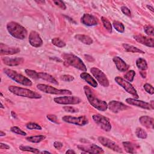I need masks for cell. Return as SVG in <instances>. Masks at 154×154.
I'll return each instance as SVG.
<instances>
[{"label":"cell","mask_w":154,"mask_h":154,"mask_svg":"<svg viewBox=\"0 0 154 154\" xmlns=\"http://www.w3.org/2000/svg\"><path fill=\"white\" fill-rule=\"evenodd\" d=\"M84 91L88 102L93 107L101 111H105L108 109L107 103L104 100L98 99L90 87L84 85Z\"/></svg>","instance_id":"1"},{"label":"cell","mask_w":154,"mask_h":154,"mask_svg":"<svg viewBox=\"0 0 154 154\" xmlns=\"http://www.w3.org/2000/svg\"><path fill=\"white\" fill-rule=\"evenodd\" d=\"M7 29L12 37L19 40H23L27 36L28 32L26 28L14 21H11L7 24Z\"/></svg>","instance_id":"2"},{"label":"cell","mask_w":154,"mask_h":154,"mask_svg":"<svg viewBox=\"0 0 154 154\" xmlns=\"http://www.w3.org/2000/svg\"><path fill=\"white\" fill-rule=\"evenodd\" d=\"M8 90L11 93L18 96L25 97L30 99H40L42 97L40 94L35 91L17 86L10 85L8 87Z\"/></svg>","instance_id":"3"},{"label":"cell","mask_w":154,"mask_h":154,"mask_svg":"<svg viewBox=\"0 0 154 154\" xmlns=\"http://www.w3.org/2000/svg\"><path fill=\"white\" fill-rule=\"evenodd\" d=\"M64 63L83 72H87V67L82 60L78 57L70 53H65L62 55Z\"/></svg>","instance_id":"4"},{"label":"cell","mask_w":154,"mask_h":154,"mask_svg":"<svg viewBox=\"0 0 154 154\" xmlns=\"http://www.w3.org/2000/svg\"><path fill=\"white\" fill-rule=\"evenodd\" d=\"M4 73L8 76L10 79L15 81L16 82L21 84L24 86H31L32 85V81L28 78L24 76L23 75L18 73L16 71L10 69H4L3 70Z\"/></svg>","instance_id":"5"},{"label":"cell","mask_w":154,"mask_h":154,"mask_svg":"<svg viewBox=\"0 0 154 154\" xmlns=\"http://www.w3.org/2000/svg\"><path fill=\"white\" fill-rule=\"evenodd\" d=\"M37 88L40 91H43L45 93L52 94H66L70 95L72 94V91L66 89H58L51 85H48L43 84H38L37 85Z\"/></svg>","instance_id":"6"},{"label":"cell","mask_w":154,"mask_h":154,"mask_svg":"<svg viewBox=\"0 0 154 154\" xmlns=\"http://www.w3.org/2000/svg\"><path fill=\"white\" fill-rule=\"evenodd\" d=\"M92 118L94 122L103 131L109 132L111 130V124L107 117L100 114H94L92 116Z\"/></svg>","instance_id":"7"},{"label":"cell","mask_w":154,"mask_h":154,"mask_svg":"<svg viewBox=\"0 0 154 154\" xmlns=\"http://www.w3.org/2000/svg\"><path fill=\"white\" fill-rule=\"evenodd\" d=\"M114 80L117 84H118L123 88H124L126 90V91H127L128 93L134 96L135 99H138L139 97L136 89L133 87V85L129 82L127 81L126 80L124 79L123 78L120 76H116Z\"/></svg>","instance_id":"8"},{"label":"cell","mask_w":154,"mask_h":154,"mask_svg":"<svg viewBox=\"0 0 154 154\" xmlns=\"http://www.w3.org/2000/svg\"><path fill=\"white\" fill-rule=\"evenodd\" d=\"M90 72L102 86L104 87H107L109 86V80L106 75L101 70L97 67H93L90 69Z\"/></svg>","instance_id":"9"},{"label":"cell","mask_w":154,"mask_h":154,"mask_svg":"<svg viewBox=\"0 0 154 154\" xmlns=\"http://www.w3.org/2000/svg\"><path fill=\"white\" fill-rule=\"evenodd\" d=\"M54 101L61 105H75L81 103V99L75 96H64L55 97Z\"/></svg>","instance_id":"10"},{"label":"cell","mask_w":154,"mask_h":154,"mask_svg":"<svg viewBox=\"0 0 154 154\" xmlns=\"http://www.w3.org/2000/svg\"><path fill=\"white\" fill-rule=\"evenodd\" d=\"M62 120L64 122L80 126H85L88 123V120L85 116H81L77 117L71 116H64L62 117Z\"/></svg>","instance_id":"11"},{"label":"cell","mask_w":154,"mask_h":154,"mask_svg":"<svg viewBox=\"0 0 154 154\" xmlns=\"http://www.w3.org/2000/svg\"><path fill=\"white\" fill-rule=\"evenodd\" d=\"M97 140H98L99 142L101 144H102L103 146L109 148V149H111L113 151H115L116 152L123 153L122 149L115 142L111 140L108 138L100 136L97 138Z\"/></svg>","instance_id":"12"},{"label":"cell","mask_w":154,"mask_h":154,"mask_svg":"<svg viewBox=\"0 0 154 154\" xmlns=\"http://www.w3.org/2000/svg\"><path fill=\"white\" fill-rule=\"evenodd\" d=\"M108 108L114 113H118L128 109L129 106L119 101L111 100L108 104Z\"/></svg>","instance_id":"13"},{"label":"cell","mask_w":154,"mask_h":154,"mask_svg":"<svg viewBox=\"0 0 154 154\" xmlns=\"http://www.w3.org/2000/svg\"><path fill=\"white\" fill-rule=\"evenodd\" d=\"M28 41L31 46L35 48L40 47L43 45V40L39 34L35 31H31L29 34Z\"/></svg>","instance_id":"14"},{"label":"cell","mask_w":154,"mask_h":154,"mask_svg":"<svg viewBox=\"0 0 154 154\" xmlns=\"http://www.w3.org/2000/svg\"><path fill=\"white\" fill-rule=\"evenodd\" d=\"M77 147L83 151L82 153H104L103 150L99 146H97L95 144H91L88 147L84 146L82 145H78Z\"/></svg>","instance_id":"15"},{"label":"cell","mask_w":154,"mask_h":154,"mask_svg":"<svg viewBox=\"0 0 154 154\" xmlns=\"http://www.w3.org/2000/svg\"><path fill=\"white\" fill-rule=\"evenodd\" d=\"M81 22L85 26H92L98 24V20L96 16L88 13H85L81 18Z\"/></svg>","instance_id":"16"},{"label":"cell","mask_w":154,"mask_h":154,"mask_svg":"<svg viewBox=\"0 0 154 154\" xmlns=\"http://www.w3.org/2000/svg\"><path fill=\"white\" fill-rule=\"evenodd\" d=\"M126 102L131 105L136 106L143 109H152L149 103L146 102L138 100L137 99H133V98H127L126 99Z\"/></svg>","instance_id":"17"},{"label":"cell","mask_w":154,"mask_h":154,"mask_svg":"<svg viewBox=\"0 0 154 154\" xmlns=\"http://www.w3.org/2000/svg\"><path fill=\"white\" fill-rule=\"evenodd\" d=\"M133 37L137 42L142 45L150 48L154 47V40L152 37L144 36L141 34L134 35Z\"/></svg>","instance_id":"18"},{"label":"cell","mask_w":154,"mask_h":154,"mask_svg":"<svg viewBox=\"0 0 154 154\" xmlns=\"http://www.w3.org/2000/svg\"><path fill=\"white\" fill-rule=\"evenodd\" d=\"M2 61L4 64L8 66H15L21 64L24 61L22 57H4L2 58Z\"/></svg>","instance_id":"19"},{"label":"cell","mask_w":154,"mask_h":154,"mask_svg":"<svg viewBox=\"0 0 154 154\" xmlns=\"http://www.w3.org/2000/svg\"><path fill=\"white\" fill-rule=\"evenodd\" d=\"M20 49L17 47H11L5 45L2 43L0 44L1 55H13L20 52Z\"/></svg>","instance_id":"20"},{"label":"cell","mask_w":154,"mask_h":154,"mask_svg":"<svg viewBox=\"0 0 154 154\" xmlns=\"http://www.w3.org/2000/svg\"><path fill=\"white\" fill-rule=\"evenodd\" d=\"M112 61H114V64H116V66L117 69V70L122 72H126L129 66L120 57H114L112 58Z\"/></svg>","instance_id":"21"},{"label":"cell","mask_w":154,"mask_h":154,"mask_svg":"<svg viewBox=\"0 0 154 154\" xmlns=\"http://www.w3.org/2000/svg\"><path fill=\"white\" fill-rule=\"evenodd\" d=\"M139 121L140 123L147 128H153L154 120L152 117L147 116H143L139 118Z\"/></svg>","instance_id":"22"},{"label":"cell","mask_w":154,"mask_h":154,"mask_svg":"<svg viewBox=\"0 0 154 154\" xmlns=\"http://www.w3.org/2000/svg\"><path fill=\"white\" fill-rule=\"evenodd\" d=\"M37 79H42L47 82L55 85H58L57 81L51 75L46 72H38L37 73Z\"/></svg>","instance_id":"23"},{"label":"cell","mask_w":154,"mask_h":154,"mask_svg":"<svg viewBox=\"0 0 154 154\" xmlns=\"http://www.w3.org/2000/svg\"><path fill=\"white\" fill-rule=\"evenodd\" d=\"M80 77L85 82H87L90 86L93 87H97V82L89 73L87 72H82L80 74Z\"/></svg>","instance_id":"24"},{"label":"cell","mask_w":154,"mask_h":154,"mask_svg":"<svg viewBox=\"0 0 154 154\" xmlns=\"http://www.w3.org/2000/svg\"><path fill=\"white\" fill-rule=\"evenodd\" d=\"M75 38L82 43L87 45H90L93 42V39L90 36L84 34H76L75 35Z\"/></svg>","instance_id":"25"},{"label":"cell","mask_w":154,"mask_h":154,"mask_svg":"<svg viewBox=\"0 0 154 154\" xmlns=\"http://www.w3.org/2000/svg\"><path fill=\"white\" fill-rule=\"evenodd\" d=\"M122 46L124 48V49L127 52H133V53H140V54H144L145 53L143 51L140 49L139 48H137L134 46L129 45L128 43H123Z\"/></svg>","instance_id":"26"},{"label":"cell","mask_w":154,"mask_h":154,"mask_svg":"<svg viewBox=\"0 0 154 154\" xmlns=\"http://www.w3.org/2000/svg\"><path fill=\"white\" fill-rule=\"evenodd\" d=\"M122 144L126 152L129 153H136L135 145L130 141H123Z\"/></svg>","instance_id":"27"},{"label":"cell","mask_w":154,"mask_h":154,"mask_svg":"<svg viewBox=\"0 0 154 154\" xmlns=\"http://www.w3.org/2000/svg\"><path fill=\"white\" fill-rule=\"evenodd\" d=\"M46 137L43 135H33V136H30L26 137V140L31 143H40L42 141L44 140L45 139Z\"/></svg>","instance_id":"28"},{"label":"cell","mask_w":154,"mask_h":154,"mask_svg":"<svg viewBox=\"0 0 154 154\" xmlns=\"http://www.w3.org/2000/svg\"><path fill=\"white\" fill-rule=\"evenodd\" d=\"M136 65L137 67L141 70H146L147 69V61L143 58H138L136 60Z\"/></svg>","instance_id":"29"},{"label":"cell","mask_w":154,"mask_h":154,"mask_svg":"<svg viewBox=\"0 0 154 154\" xmlns=\"http://www.w3.org/2000/svg\"><path fill=\"white\" fill-rule=\"evenodd\" d=\"M112 25L116 30L119 32L123 33L125 32V26L122 22L117 20H114L112 23Z\"/></svg>","instance_id":"30"},{"label":"cell","mask_w":154,"mask_h":154,"mask_svg":"<svg viewBox=\"0 0 154 154\" xmlns=\"http://www.w3.org/2000/svg\"><path fill=\"white\" fill-rule=\"evenodd\" d=\"M103 25L104 26V28L106 29V31L109 32V33H111L112 32V25L111 24V22L108 20V19H107L106 17L102 16L100 18Z\"/></svg>","instance_id":"31"},{"label":"cell","mask_w":154,"mask_h":154,"mask_svg":"<svg viewBox=\"0 0 154 154\" xmlns=\"http://www.w3.org/2000/svg\"><path fill=\"white\" fill-rule=\"evenodd\" d=\"M19 149L22 150V151H26V152H32L34 153H40V152L38 149L34 148L30 146H23V145H20L19 147Z\"/></svg>","instance_id":"32"},{"label":"cell","mask_w":154,"mask_h":154,"mask_svg":"<svg viewBox=\"0 0 154 154\" xmlns=\"http://www.w3.org/2000/svg\"><path fill=\"white\" fill-rule=\"evenodd\" d=\"M135 135L136 136L139 138H141V139H146L147 137V134L146 132V131H144V129H143L141 128H137L135 130Z\"/></svg>","instance_id":"33"},{"label":"cell","mask_w":154,"mask_h":154,"mask_svg":"<svg viewBox=\"0 0 154 154\" xmlns=\"http://www.w3.org/2000/svg\"><path fill=\"white\" fill-rule=\"evenodd\" d=\"M52 43L58 48H64L66 46V43L58 37H55L51 40Z\"/></svg>","instance_id":"34"},{"label":"cell","mask_w":154,"mask_h":154,"mask_svg":"<svg viewBox=\"0 0 154 154\" xmlns=\"http://www.w3.org/2000/svg\"><path fill=\"white\" fill-rule=\"evenodd\" d=\"M135 75V72L133 70H130L127 72L124 75V78L125 79L128 81L129 82H132Z\"/></svg>","instance_id":"35"},{"label":"cell","mask_w":154,"mask_h":154,"mask_svg":"<svg viewBox=\"0 0 154 154\" xmlns=\"http://www.w3.org/2000/svg\"><path fill=\"white\" fill-rule=\"evenodd\" d=\"M153 29H154L153 27L149 25H145L144 26V31L149 36H153L154 35Z\"/></svg>","instance_id":"36"},{"label":"cell","mask_w":154,"mask_h":154,"mask_svg":"<svg viewBox=\"0 0 154 154\" xmlns=\"http://www.w3.org/2000/svg\"><path fill=\"white\" fill-rule=\"evenodd\" d=\"M25 72L28 77L32 78V79H37V73L38 72H37L36 71L26 69L25 70Z\"/></svg>","instance_id":"37"},{"label":"cell","mask_w":154,"mask_h":154,"mask_svg":"<svg viewBox=\"0 0 154 154\" xmlns=\"http://www.w3.org/2000/svg\"><path fill=\"white\" fill-rule=\"evenodd\" d=\"M26 128L28 129L32 130V129H36V130H42V127L35 123L33 122H29L26 125Z\"/></svg>","instance_id":"38"},{"label":"cell","mask_w":154,"mask_h":154,"mask_svg":"<svg viewBox=\"0 0 154 154\" xmlns=\"http://www.w3.org/2000/svg\"><path fill=\"white\" fill-rule=\"evenodd\" d=\"M10 131L11 132H13V133H15L18 135H26V133L25 131H23V130H22L20 128H19L17 126H11L10 128Z\"/></svg>","instance_id":"39"},{"label":"cell","mask_w":154,"mask_h":154,"mask_svg":"<svg viewBox=\"0 0 154 154\" xmlns=\"http://www.w3.org/2000/svg\"><path fill=\"white\" fill-rule=\"evenodd\" d=\"M145 91L149 93L150 94H153L154 93V90H153V87L152 85L148 84V83H146L144 86H143Z\"/></svg>","instance_id":"40"},{"label":"cell","mask_w":154,"mask_h":154,"mask_svg":"<svg viewBox=\"0 0 154 154\" xmlns=\"http://www.w3.org/2000/svg\"><path fill=\"white\" fill-rule=\"evenodd\" d=\"M46 118L51 122L55 123V124H60L58 118L54 114H48L46 116Z\"/></svg>","instance_id":"41"},{"label":"cell","mask_w":154,"mask_h":154,"mask_svg":"<svg viewBox=\"0 0 154 154\" xmlns=\"http://www.w3.org/2000/svg\"><path fill=\"white\" fill-rule=\"evenodd\" d=\"M60 79L65 82H71L74 80V77L70 75H63L60 76Z\"/></svg>","instance_id":"42"},{"label":"cell","mask_w":154,"mask_h":154,"mask_svg":"<svg viewBox=\"0 0 154 154\" xmlns=\"http://www.w3.org/2000/svg\"><path fill=\"white\" fill-rule=\"evenodd\" d=\"M63 109L68 112L70 113H75L78 112V109L77 108H75V107L70 106H65L63 107Z\"/></svg>","instance_id":"43"},{"label":"cell","mask_w":154,"mask_h":154,"mask_svg":"<svg viewBox=\"0 0 154 154\" xmlns=\"http://www.w3.org/2000/svg\"><path fill=\"white\" fill-rule=\"evenodd\" d=\"M53 2L57 6L61 8L62 10H66V5L64 4V2L62 1H54Z\"/></svg>","instance_id":"44"},{"label":"cell","mask_w":154,"mask_h":154,"mask_svg":"<svg viewBox=\"0 0 154 154\" xmlns=\"http://www.w3.org/2000/svg\"><path fill=\"white\" fill-rule=\"evenodd\" d=\"M121 11H122V13L128 16H131V11L127 7H125V6H122L121 7Z\"/></svg>","instance_id":"45"},{"label":"cell","mask_w":154,"mask_h":154,"mask_svg":"<svg viewBox=\"0 0 154 154\" xmlns=\"http://www.w3.org/2000/svg\"><path fill=\"white\" fill-rule=\"evenodd\" d=\"M63 143L60 141H55L54 143V147L57 150H60L63 147Z\"/></svg>","instance_id":"46"},{"label":"cell","mask_w":154,"mask_h":154,"mask_svg":"<svg viewBox=\"0 0 154 154\" xmlns=\"http://www.w3.org/2000/svg\"><path fill=\"white\" fill-rule=\"evenodd\" d=\"M0 149H9L10 146L7 144L1 143H0Z\"/></svg>","instance_id":"47"},{"label":"cell","mask_w":154,"mask_h":154,"mask_svg":"<svg viewBox=\"0 0 154 154\" xmlns=\"http://www.w3.org/2000/svg\"><path fill=\"white\" fill-rule=\"evenodd\" d=\"M140 74L141 75V76L143 78H146V76H147V74H146V72L144 71H140Z\"/></svg>","instance_id":"48"},{"label":"cell","mask_w":154,"mask_h":154,"mask_svg":"<svg viewBox=\"0 0 154 154\" xmlns=\"http://www.w3.org/2000/svg\"><path fill=\"white\" fill-rule=\"evenodd\" d=\"M85 59L88 61H89V59H90V61H94V59L92 57L90 56V55H85Z\"/></svg>","instance_id":"49"},{"label":"cell","mask_w":154,"mask_h":154,"mask_svg":"<svg viewBox=\"0 0 154 154\" xmlns=\"http://www.w3.org/2000/svg\"><path fill=\"white\" fill-rule=\"evenodd\" d=\"M66 153H71V154L73 153V154H75L76 153H75V152L74 150H72V149H69V150H67L66 152Z\"/></svg>","instance_id":"50"},{"label":"cell","mask_w":154,"mask_h":154,"mask_svg":"<svg viewBox=\"0 0 154 154\" xmlns=\"http://www.w3.org/2000/svg\"><path fill=\"white\" fill-rule=\"evenodd\" d=\"M11 116L13 117V118H14V119H16L17 118V115H16V114L14 112V111H11Z\"/></svg>","instance_id":"51"},{"label":"cell","mask_w":154,"mask_h":154,"mask_svg":"<svg viewBox=\"0 0 154 154\" xmlns=\"http://www.w3.org/2000/svg\"><path fill=\"white\" fill-rule=\"evenodd\" d=\"M146 7H147V8H149V9L150 11H152V12H153V11H154L153 7H152V6H150V5H147Z\"/></svg>","instance_id":"52"},{"label":"cell","mask_w":154,"mask_h":154,"mask_svg":"<svg viewBox=\"0 0 154 154\" xmlns=\"http://www.w3.org/2000/svg\"><path fill=\"white\" fill-rule=\"evenodd\" d=\"M150 103V106H151V107H152V109L154 108V104H153V100H151V102H150V103Z\"/></svg>","instance_id":"53"},{"label":"cell","mask_w":154,"mask_h":154,"mask_svg":"<svg viewBox=\"0 0 154 154\" xmlns=\"http://www.w3.org/2000/svg\"><path fill=\"white\" fill-rule=\"evenodd\" d=\"M6 134H5V132H2V131H0V136L1 137H3V136H5Z\"/></svg>","instance_id":"54"},{"label":"cell","mask_w":154,"mask_h":154,"mask_svg":"<svg viewBox=\"0 0 154 154\" xmlns=\"http://www.w3.org/2000/svg\"><path fill=\"white\" fill-rule=\"evenodd\" d=\"M40 153H51V152L48 151H42V152H40Z\"/></svg>","instance_id":"55"},{"label":"cell","mask_w":154,"mask_h":154,"mask_svg":"<svg viewBox=\"0 0 154 154\" xmlns=\"http://www.w3.org/2000/svg\"><path fill=\"white\" fill-rule=\"evenodd\" d=\"M36 2H37V3H45V1H36Z\"/></svg>","instance_id":"56"},{"label":"cell","mask_w":154,"mask_h":154,"mask_svg":"<svg viewBox=\"0 0 154 154\" xmlns=\"http://www.w3.org/2000/svg\"><path fill=\"white\" fill-rule=\"evenodd\" d=\"M1 108H5V107L4 106V105H3V104L2 103V102H1Z\"/></svg>","instance_id":"57"}]
</instances>
